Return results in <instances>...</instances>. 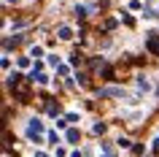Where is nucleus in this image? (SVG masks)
Masks as SVG:
<instances>
[{
	"mask_svg": "<svg viewBox=\"0 0 159 157\" xmlns=\"http://www.w3.org/2000/svg\"><path fill=\"white\" fill-rule=\"evenodd\" d=\"M57 38L59 41H70V38H73V30H70V27H57Z\"/></svg>",
	"mask_w": 159,
	"mask_h": 157,
	"instance_id": "39448f33",
	"label": "nucleus"
},
{
	"mask_svg": "<svg viewBox=\"0 0 159 157\" xmlns=\"http://www.w3.org/2000/svg\"><path fill=\"white\" fill-rule=\"evenodd\" d=\"M151 149H154V152H159V135L154 138V146H151Z\"/></svg>",
	"mask_w": 159,
	"mask_h": 157,
	"instance_id": "6ab92c4d",
	"label": "nucleus"
},
{
	"mask_svg": "<svg viewBox=\"0 0 159 157\" xmlns=\"http://www.w3.org/2000/svg\"><path fill=\"white\" fill-rule=\"evenodd\" d=\"M97 95L100 98H127V90L124 87H102Z\"/></svg>",
	"mask_w": 159,
	"mask_h": 157,
	"instance_id": "f257e3e1",
	"label": "nucleus"
},
{
	"mask_svg": "<svg viewBox=\"0 0 159 157\" xmlns=\"http://www.w3.org/2000/svg\"><path fill=\"white\" fill-rule=\"evenodd\" d=\"M65 138H67V144H75V141L81 138V133L75 130V127H70V130H67V135H65Z\"/></svg>",
	"mask_w": 159,
	"mask_h": 157,
	"instance_id": "0eeeda50",
	"label": "nucleus"
},
{
	"mask_svg": "<svg viewBox=\"0 0 159 157\" xmlns=\"http://www.w3.org/2000/svg\"><path fill=\"white\" fill-rule=\"evenodd\" d=\"M19 68H30V57H19Z\"/></svg>",
	"mask_w": 159,
	"mask_h": 157,
	"instance_id": "2eb2a0df",
	"label": "nucleus"
},
{
	"mask_svg": "<svg viewBox=\"0 0 159 157\" xmlns=\"http://www.w3.org/2000/svg\"><path fill=\"white\" fill-rule=\"evenodd\" d=\"M105 130H108V125H105V122H94L92 125V133H94V135H102Z\"/></svg>",
	"mask_w": 159,
	"mask_h": 157,
	"instance_id": "6e6552de",
	"label": "nucleus"
},
{
	"mask_svg": "<svg viewBox=\"0 0 159 157\" xmlns=\"http://www.w3.org/2000/svg\"><path fill=\"white\" fill-rule=\"evenodd\" d=\"M135 84H138V90H143V92H148V90H151V84L146 81V76H138V81H135Z\"/></svg>",
	"mask_w": 159,
	"mask_h": 157,
	"instance_id": "1a4fd4ad",
	"label": "nucleus"
},
{
	"mask_svg": "<svg viewBox=\"0 0 159 157\" xmlns=\"http://www.w3.org/2000/svg\"><path fill=\"white\" fill-rule=\"evenodd\" d=\"M89 11H94V8H86V6H75L73 14H75L78 19H86V17H89Z\"/></svg>",
	"mask_w": 159,
	"mask_h": 157,
	"instance_id": "423d86ee",
	"label": "nucleus"
},
{
	"mask_svg": "<svg viewBox=\"0 0 159 157\" xmlns=\"http://www.w3.org/2000/svg\"><path fill=\"white\" fill-rule=\"evenodd\" d=\"M49 141H51V144H59V135L54 130H49Z\"/></svg>",
	"mask_w": 159,
	"mask_h": 157,
	"instance_id": "dca6fc26",
	"label": "nucleus"
},
{
	"mask_svg": "<svg viewBox=\"0 0 159 157\" xmlns=\"http://www.w3.org/2000/svg\"><path fill=\"white\" fill-rule=\"evenodd\" d=\"M25 41V35H14V38H3V49H6V54H8L14 46H19V43Z\"/></svg>",
	"mask_w": 159,
	"mask_h": 157,
	"instance_id": "7ed1b4c3",
	"label": "nucleus"
},
{
	"mask_svg": "<svg viewBox=\"0 0 159 157\" xmlns=\"http://www.w3.org/2000/svg\"><path fill=\"white\" fill-rule=\"evenodd\" d=\"M0 65H3V71H8V68H11V60H8V54H6V57L0 60Z\"/></svg>",
	"mask_w": 159,
	"mask_h": 157,
	"instance_id": "ddd939ff",
	"label": "nucleus"
},
{
	"mask_svg": "<svg viewBox=\"0 0 159 157\" xmlns=\"http://www.w3.org/2000/svg\"><path fill=\"white\" fill-rule=\"evenodd\" d=\"M116 144H119V149H129V138H124V135H121Z\"/></svg>",
	"mask_w": 159,
	"mask_h": 157,
	"instance_id": "9b49d317",
	"label": "nucleus"
},
{
	"mask_svg": "<svg viewBox=\"0 0 159 157\" xmlns=\"http://www.w3.org/2000/svg\"><path fill=\"white\" fill-rule=\"evenodd\" d=\"M157 17H159V8H157Z\"/></svg>",
	"mask_w": 159,
	"mask_h": 157,
	"instance_id": "412c9836",
	"label": "nucleus"
},
{
	"mask_svg": "<svg viewBox=\"0 0 159 157\" xmlns=\"http://www.w3.org/2000/svg\"><path fill=\"white\" fill-rule=\"evenodd\" d=\"M121 22H124V25H132V17H129L127 11H121Z\"/></svg>",
	"mask_w": 159,
	"mask_h": 157,
	"instance_id": "4468645a",
	"label": "nucleus"
},
{
	"mask_svg": "<svg viewBox=\"0 0 159 157\" xmlns=\"http://www.w3.org/2000/svg\"><path fill=\"white\" fill-rule=\"evenodd\" d=\"M30 57H38V60H41L43 57V49H41V46H33V49H30Z\"/></svg>",
	"mask_w": 159,
	"mask_h": 157,
	"instance_id": "9d476101",
	"label": "nucleus"
},
{
	"mask_svg": "<svg viewBox=\"0 0 159 157\" xmlns=\"http://www.w3.org/2000/svg\"><path fill=\"white\" fill-rule=\"evenodd\" d=\"M146 46H148L151 54H157V57H159V33H154V30L146 33Z\"/></svg>",
	"mask_w": 159,
	"mask_h": 157,
	"instance_id": "f03ea898",
	"label": "nucleus"
},
{
	"mask_svg": "<svg viewBox=\"0 0 159 157\" xmlns=\"http://www.w3.org/2000/svg\"><path fill=\"white\" fill-rule=\"evenodd\" d=\"M70 65H81V54H70Z\"/></svg>",
	"mask_w": 159,
	"mask_h": 157,
	"instance_id": "f8f14e48",
	"label": "nucleus"
},
{
	"mask_svg": "<svg viewBox=\"0 0 159 157\" xmlns=\"http://www.w3.org/2000/svg\"><path fill=\"white\" fill-rule=\"evenodd\" d=\"M6 3H19V0H6Z\"/></svg>",
	"mask_w": 159,
	"mask_h": 157,
	"instance_id": "aec40b11",
	"label": "nucleus"
},
{
	"mask_svg": "<svg viewBox=\"0 0 159 157\" xmlns=\"http://www.w3.org/2000/svg\"><path fill=\"white\" fill-rule=\"evenodd\" d=\"M113 27H116V22H113V19H108V22L102 25V30H113Z\"/></svg>",
	"mask_w": 159,
	"mask_h": 157,
	"instance_id": "f3484780",
	"label": "nucleus"
},
{
	"mask_svg": "<svg viewBox=\"0 0 159 157\" xmlns=\"http://www.w3.org/2000/svg\"><path fill=\"white\" fill-rule=\"evenodd\" d=\"M27 79H30L33 84H46V81H49V76L41 73V71H30V76H27Z\"/></svg>",
	"mask_w": 159,
	"mask_h": 157,
	"instance_id": "20e7f679",
	"label": "nucleus"
},
{
	"mask_svg": "<svg viewBox=\"0 0 159 157\" xmlns=\"http://www.w3.org/2000/svg\"><path fill=\"white\" fill-rule=\"evenodd\" d=\"M49 65H59V57H57V54H49Z\"/></svg>",
	"mask_w": 159,
	"mask_h": 157,
	"instance_id": "a211bd4d",
	"label": "nucleus"
}]
</instances>
